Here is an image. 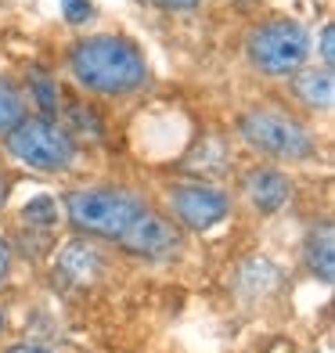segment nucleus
<instances>
[{
  "mask_svg": "<svg viewBox=\"0 0 335 353\" xmlns=\"http://www.w3.org/2000/svg\"><path fill=\"white\" fill-rule=\"evenodd\" d=\"M61 223L72 238H90L137 263L181 260L187 234L173 223L145 188L126 181H79L58 195Z\"/></svg>",
  "mask_w": 335,
  "mask_h": 353,
  "instance_id": "obj_1",
  "label": "nucleus"
},
{
  "mask_svg": "<svg viewBox=\"0 0 335 353\" xmlns=\"http://www.w3.org/2000/svg\"><path fill=\"white\" fill-rule=\"evenodd\" d=\"M61 72L76 94L98 105H130L155 90L148 51L119 29L76 33L61 47Z\"/></svg>",
  "mask_w": 335,
  "mask_h": 353,
  "instance_id": "obj_2",
  "label": "nucleus"
},
{
  "mask_svg": "<svg viewBox=\"0 0 335 353\" xmlns=\"http://www.w3.org/2000/svg\"><path fill=\"white\" fill-rule=\"evenodd\" d=\"M234 141L256 163H274L285 170L314 166L325 159L328 141L321 137L317 123L303 119L285 101H252L231 116Z\"/></svg>",
  "mask_w": 335,
  "mask_h": 353,
  "instance_id": "obj_3",
  "label": "nucleus"
},
{
  "mask_svg": "<svg viewBox=\"0 0 335 353\" xmlns=\"http://www.w3.org/2000/svg\"><path fill=\"white\" fill-rule=\"evenodd\" d=\"M242 65L263 83H285L314 61V33L292 14H260L242 33Z\"/></svg>",
  "mask_w": 335,
  "mask_h": 353,
  "instance_id": "obj_4",
  "label": "nucleus"
},
{
  "mask_svg": "<svg viewBox=\"0 0 335 353\" xmlns=\"http://www.w3.org/2000/svg\"><path fill=\"white\" fill-rule=\"evenodd\" d=\"M0 152L11 166L40 176H72L87 163V148L69 134V126L37 112H29L8 137H0Z\"/></svg>",
  "mask_w": 335,
  "mask_h": 353,
  "instance_id": "obj_5",
  "label": "nucleus"
},
{
  "mask_svg": "<svg viewBox=\"0 0 335 353\" xmlns=\"http://www.w3.org/2000/svg\"><path fill=\"white\" fill-rule=\"evenodd\" d=\"M155 202L184 234H210L238 210L231 188L213 181H191V176H166L159 184Z\"/></svg>",
  "mask_w": 335,
  "mask_h": 353,
  "instance_id": "obj_6",
  "label": "nucleus"
},
{
  "mask_svg": "<svg viewBox=\"0 0 335 353\" xmlns=\"http://www.w3.org/2000/svg\"><path fill=\"white\" fill-rule=\"evenodd\" d=\"M234 205L245 210L256 220H274L292 210L296 202V170H285L274 163H245L234 170Z\"/></svg>",
  "mask_w": 335,
  "mask_h": 353,
  "instance_id": "obj_7",
  "label": "nucleus"
},
{
  "mask_svg": "<svg viewBox=\"0 0 335 353\" xmlns=\"http://www.w3.org/2000/svg\"><path fill=\"white\" fill-rule=\"evenodd\" d=\"M281 98L303 119H310V123L328 119L335 108V69L310 61V65H303L281 83Z\"/></svg>",
  "mask_w": 335,
  "mask_h": 353,
  "instance_id": "obj_8",
  "label": "nucleus"
},
{
  "mask_svg": "<svg viewBox=\"0 0 335 353\" xmlns=\"http://www.w3.org/2000/svg\"><path fill=\"white\" fill-rule=\"evenodd\" d=\"M112 263V249L101 242H90V238H72V242L54 256L51 274L54 285L69 288V292H87V288L98 285V278L108 270Z\"/></svg>",
  "mask_w": 335,
  "mask_h": 353,
  "instance_id": "obj_9",
  "label": "nucleus"
},
{
  "mask_svg": "<svg viewBox=\"0 0 335 353\" xmlns=\"http://www.w3.org/2000/svg\"><path fill=\"white\" fill-rule=\"evenodd\" d=\"M299 263L314 281L321 285L335 281V228L328 216L307 223V231L299 238Z\"/></svg>",
  "mask_w": 335,
  "mask_h": 353,
  "instance_id": "obj_10",
  "label": "nucleus"
},
{
  "mask_svg": "<svg viewBox=\"0 0 335 353\" xmlns=\"http://www.w3.org/2000/svg\"><path fill=\"white\" fill-rule=\"evenodd\" d=\"M234 288H238V296H245V299H267L281 288V270H278L274 260H267V256H249V260H242L234 270Z\"/></svg>",
  "mask_w": 335,
  "mask_h": 353,
  "instance_id": "obj_11",
  "label": "nucleus"
},
{
  "mask_svg": "<svg viewBox=\"0 0 335 353\" xmlns=\"http://www.w3.org/2000/svg\"><path fill=\"white\" fill-rule=\"evenodd\" d=\"M22 90H26L29 108H33L37 116L58 119V112H61V94H65V87H61V79H58L54 69L33 65V69L26 72V79H22Z\"/></svg>",
  "mask_w": 335,
  "mask_h": 353,
  "instance_id": "obj_12",
  "label": "nucleus"
},
{
  "mask_svg": "<svg viewBox=\"0 0 335 353\" xmlns=\"http://www.w3.org/2000/svg\"><path fill=\"white\" fill-rule=\"evenodd\" d=\"M29 112L33 108H29V98L22 90V79L0 72V137H8Z\"/></svg>",
  "mask_w": 335,
  "mask_h": 353,
  "instance_id": "obj_13",
  "label": "nucleus"
},
{
  "mask_svg": "<svg viewBox=\"0 0 335 353\" xmlns=\"http://www.w3.org/2000/svg\"><path fill=\"white\" fill-rule=\"evenodd\" d=\"M22 228H33V231H58V223H61V205L54 195H37V199H29L22 205Z\"/></svg>",
  "mask_w": 335,
  "mask_h": 353,
  "instance_id": "obj_14",
  "label": "nucleus"
},
{
  "mask_svg": "<svg viewBox=\"0 0 335 353\" xmlns=\"http://www.w3.org/2000/svg\"><path fill=\"white\" fill-rule=\"evenodd\" d=\"M58 11H61V22L69 29H87V26L98 22L94 0H58Z\"/></svg>",
  "mask_w": 335,
  "mask_h": 353,
  "instance_id": "obj_15",
  "label": "nucleus"
},
{
  "mask_svg": "<svg viewBox=\"0 0 335 353\" xmlns=\"http://www.w3.org/2000/svg\"><path fill=\"white\" fill-rule=\"evenodd\" d=\"M141 4H148L152 11H163V14H195V11H202L210 0H141Z\"/></svg>",
  "mask_w": 335,
  "mask_h": 353,
  "instance_id": "obj_16",
  "label": "nucleus"
},
{
  "mask_svg": "<svg viewBox=\"0 0 335 353\" xmlns=\"http://www.w3.org/2000/svg\"><path fill=\"white\" fill-rule=\"evenodd\" d=\"M317 65L335 69V26L332 22L317 29Z\"/></svg>",
  "mask_w": 335,
  "mask_h": 353,
  "instance_id": "obj_17",
  "label": "nucleus"
},
{
  "mask_svg": "<svg viewBox=\"0 0 335 353\" xmlns=\"http://www.w3.org/2000/svg\"><path fill=\"white\" fill-rule=\"evenodd\" d=\"M14 263H19V256H14V245H11V234L0 228V288H4L14 274Z\"/></svg>",
  "mask_w": 335,
  "mask_h": 353,
  "instance_id": "obj_18",
  "label": "nucleus"
},
{
  "mask_svg": "<svg viewBox=\"0 0 335 353\" xmlns=\"http://www.w3.org/2000/svg\"><path fill=\"white\" fill-rule=\"evenodd\" d=\"M11 191H14V173L8 166H0V213L8 210V202H11Z\"/></svg>",
  "mask_w": 335,
  "mask_h": 353,
  "instance_id": "obj_19",
  "label": "nucleus"
},
{
  "mask_svg": "<svg viewBox=\"0 0 335 353\" xmlns=\"http://www.w3.org/2000/svg\"><path fill=\"white\" fill-rule=\"evenodd\" d=\"M0 353H54L51 346H43V343H29V339H22V343H8Z\"/></svg>",
  "mask_w": 335,
  "mask_h": 353,
  "instance_id": "obj_20",
  "label": "nucleus"
}]
</instances>
